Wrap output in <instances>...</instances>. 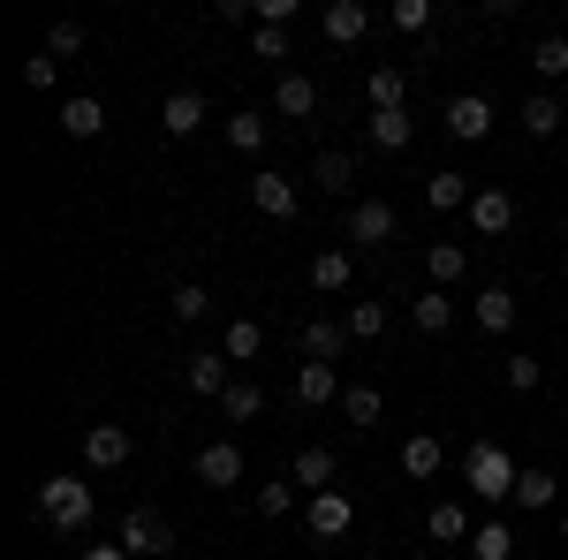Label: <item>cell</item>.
Returning <instances> with one entry per match:
<instances>
[{"mask_svg":"<svg viewBox=\"0 0 568 560\" xmlns=\"http://www.w3.org/2000/svg\"><path fill=\"white\" fill-rule=\"evenodd\" d=\"M554 500H561V477H554V470H524V477H516V508H524V516L554 508Z\"/></svg>","mask_w":568,"mask_h":560,"instance_id":"obj_26","label":"cell"},{"mask_svg":"<svg viewBox=\"0 0 568 560\" xmlns=\"http://www.w3.org/2000/svg\"><path fill=\"white\" fill-rule=\"evenodd\" d=\"M265 136H273L265 114H227V144H235V152H265Z\"/></svg>","mask_w":568,"mask_h":560,"instance_id":"obj_34","label":"cell"},{"mask_svg":"<svg viewBox=\"0 0 568 560\" xmlns=\"http://www.w3.org/2000/svg\"><path fill=\"white\" fill-rule=\"evenodd\" d=\"M470 318H478L485 334H508V326H516V296H508V288H478Z\"/></svg>","mask_w":568,"mask_h":560,"instance_id":"obj_25","label":"cell"},{"mask_svg":"<svg viewBox=\"0 0 568 560\" xmlns=\"http://www.w3.org/2000/svg\"><path fill=\"white\" fill-rule=\"evenodd\" d=\"M530 69L538 77H568V39H538L530 45Z\"/></svg>","mask_w":568,"mask_h":560,"instance_id":"obj_41","label":"cell"},{"mask_svg":"<svg viewBox=\"0 0 568 560\" xmlns=\"http://www.w3.org/2000/svg\"><path fill=\"white\" fill-rule=\"evenodd\" d=\"M334 447H304L296 462H288V477H296V492H334Z\"/></svg>","mask_w":568,"mask_h":560,"instance_id":"obj_17","label":"cell"},{"mask_svg":"<svg viewBox=\"0 0 568 560\" xmlns=\"http://www.w3.org/2000/svg\"><path fill=\"white\" fill-rule=\"evenodd\" d=\"M561 122H568L561 99H546V91H538V99H524V130L530 136H561Z\"/></svg>","mask_w":568,"mask_h":560,"instance_id":"obj_33","label":"cell"},{"mask_svg":"<svg viewBox=\"0 0 568 560\" xmlns=\"http://www.w3.org/2000/svg\"><path fill=\"white\" fill-rule=\"evenodd\" d=\"M296 401H304V409L342 401V371H334V364H296Z\"/></svg>","mask_w":568,"mask_h":560,"instance_id":"obj_16","label":"cell"},{"mask_svg":"<svg viewBox=\"0 0 568 560\" xmlns=\"http://www.w3.org/2000/svg\"><path fill=\"white\" fill-rule=\"evenodd\" d=\"M463 477H470V492L478 500H516V455L500 447V439H470V455H463Z\"/></svg>","mask_w":568,"mask_h":560,"instance_id":"obj_1","label":"cell"},{"mask_svg":"<svg viewBox=\"0 0 568 560\" xmlns=\"http://www.w3.org/2000/svg\"><path fill=\"white\" fill-rule=\"evenodd\" d=\"M251 53H258V61H288V31H251Z\"/></svg>","mask_w":568,"mask_h":560,"instance_id":"obj_44","label":"cell"},{"mask_svg":"<svg viewBox=\"0 0 568 560\" xmlns=\"http://www.w3.org/2000/svg\"><path fill=\"white\" fill-rule=\"evenodd\" d=\"M251 16H258L265 31H288V23H296V0H258Z\"/></svg>","mask_w":568,"mask_h":560,"instance_id":"obj_45","label":"cell"},{"mask_svg":"<svg viewBox=\"0 0 568 560\" xmlns=\"http://www.w3.org/2000/svg\"><path fill=\"white\" fill-rule=\"evenodd\" d=\"M77 560H130V553H122V546H84Z\"/></svg>","mask_w":568,"mask_h":560,"instance_id":"obj_46","label":"cell"},{"mask_svg":"<svg viewBox=\"0 0 568 560\" xmlns=\"http://www.w3.org/2000/svg\"><path fill=\"white\" fill-rule=\"evenodd\" d=\"M168 318H175V326H197V318H213V296H205L197 281H175V288H168Z\"/></svg>","mask_w":568,"mask_h":560,"instance_id":"obj_29","label":"cell"},{"mask_svg":"<svg viewBox=\"0 0 568 560\" xmlns=\"http://www.w3.org/2000/svg\"><path fill=\"white\" fill-rule=\"evenodd\" d=\"M197 485H243V447L235 439H213V447H197Z\"/></svg>","mask_w":568,"mask_h":560,"instance_id":"obj_11","label":"cell"},{"mask_svg":"<svg viewBox=\"0 0 568 560\" xmlns=\"http://www.w3.org/2000/svg\"><path fill=\"white\" fill-rule=\"evenodd\" d=\"M160 130H168V136H197V130H205V91H168Z\"/></svg>","mask_w":568,"mask_h":560,"instance_id":"obj_15","label":"cell"},{"mask_svg":"<svg viewBox=\"0 0 568 560\" xmlns=\"http://www.w3.org/2000/svg\"><path fill=\"white\" fill-rule=\"evenodd\" d=\"M304 522H311V538H349V522H356V500H349V492H311Z\"/></svg>","mask_w":568,"mask_h":560,"instance_id":"obj_7","label":"cell"},{"mask_svg":"<svg viewBox=\"0 0 568 560\" xmlns=\"http://www.w3.org/2000/svg\"><path fill=\"white\" fill-rule=\"evenodd\" d=\"M273 114H281V122H311V114H318V84H311L304 69H281V84H273Z\"/></svg>","mask_w":568,"mask_h":560,"instance_id":"obj_8","label":"cell"},{"mask_svg":"<svg viewBox=\"0 0 568 560\" xmlns=\"http://www.w3.org/2000/svg\"><path fill=\"white\" fill-rule=\"evenodd\" d=\"M425 273H433V288H455V281L470 273V251H463V243H433V251H425Z\"/></svg>","mask_w":568,"mask_h":560,"instance_id":"obj_28","label":"cell"},{"mask_svg":"<svg viewBox=\"0 0 568 560\" xmlns=\"http://www.w3.org/2000/svg\"><path fill=\"white\" fill-rule=\"evenodd\" d=\"M91 508H99V492H91L84 477H45L39 485V516L53 530H91Z\"/></svg>","mask_w":568,"mask_h":560,"instance_id":"obj_2","label":"cell"},{"mask_svg":"<svg viewBox=\"0 0 568 560\" xmlns=\"http://www.w3.org/2000/svg\"><path fill=\"white\" fill-rule=\"evenodd\" d=\"M364 136H372L379 152H409L417 122H409V106H394V114H372V122H364Z\"/></svg>","mask_w":568,"mask_h":560,"instance_id":"obj_23","label":"cell"},{"mask_svg":"<svg viewBox=\"0 0 568 560\" xmlns=\"http://www.w3.org/2000/svg\"><path fill=\"white\" fill-rule=\"evenodd\" d=\"M439 462H447L439 431H409V439H402V477H409V485H425V477H439Z\"/></svg>","mask_w":568,"mask_h":560,"instance_id":"obj_12","label":"cell"},{"mask_svg":"<svg viewBox=\"0 0 568 560\" xmlns=\"http://www.w3.org/2000/svg\"><path fill=\"white\" fill-rule=\"evenodd\" d=\"M251 508H258L265 522H281L288 508H296V477H281V485H258V492H251Z\"/></svg>","mask_w":568,"mask_h":560,"instance_id":"obj_37","label":"cell"},{"mask_svg":"<svg viewBox=\"0 0 568 560\" xmlns=\"http://www.w3.org/2000/svg\"><path fill=\"white\" fill-rule=\"evenodd\" d=\"M45 53H53V61H69V53H84V23H77V16H61V23L45 31Z\"/></svg>","mask_w":568,"mask_h":560,"instance_id":"obj_40","label":"cell"},{"mask_svg":"<svg viewBox=\"0 0 568 560\" xmlns=\"http://www.w3.org/2000/svg\"><path fill=\"white\" fill-rule=\"evenodd\" d=\"M561 235H568V213H561Z\"/></svg>","mask_w":568,"mask_h":560,"instance_id":"obj_47","label":"cell"},{"mask_svg":"<svg viewBox=\"0 0 568 560\" xmlns=\"http://www.w3.org/2000/svg\"><path fill=\"white\" fill-rule=\"evenodd\" d=\"M364 99H372V114H394V106L409 99V77L387 61V69H372V77H364Z\"/></svg>","mask_w":568,"mask_h":560,"instance_id":"obj_24","label":"cell"},{"mask_svg":"<svg viewBox=\"0 0 568 560\" xmlns=\"http://www.w3.org/2000/svg\"><path fill=\"white\" fill-rule=\"evenodd\" d=\"M311 182H318V190H334V197H349L356 160H349V152H318V160H311Z\"/></svg>","mask_w":568,"mask_h":560,"instance_id":"obj_30","label":"cell"},{"mask_svg":"<svg viewBox=\"0 0 568 560\" xmlns=\"http://www.w3.org/2000/svg\"><path fill=\"white\" fill-rule=\"evenodd\" d=\"M53 77H61L53 53H31V61H23V84H31V91H53Z\"/></svg>","mask_w":568,"mask_h":560,"instance_id":"obj_43","label":"cell"},{"mask_svg":"<svg viewBox=\"0 0 568 560\" xmlns=\"http://www.w3.org/2000/svg\"><path fill=\"white\" fill-rule=\"evenodd\" d=\"M342 409H349V425H356V431H372L387 401H379V387H342Z\"/></svg>","mask_w":568,"mask_h":560,"instance_id":"obj_35","label":"cell"},{"mask_svg":"<svg viewBox=\"0 0 568 560\" xmlns=\"http://www.w3.org/2000/svg\"><path fill=\"white\" fill-rule=\"evenodd\" d=\"M318 23H326V39H334V45H356L364 31H372V8H364V0H334Z\"/></svg>","mask_w":568,"mask_h":560,"instance_id":"obj_18","label":"cell"},{"mask_svg":"<svg viewBox=\"0 0 568 560\" xmlns=\"http://www.w3.org/2000/svg\"><path fill=\"white\" fill-rule=\"evenodd\" d=\"M409 326H417V334H447V326H455V296H447V288H425V296L409 303Z\"/></svg>","mask_w":568,"mask_h":560,"instance_id":"obj_22","label":"cell"},{"mask_svg":"<svg viewBox=\"0 0 568 560\" xmlns=\"http://www.w3.org/2000/svg\"><path fill=\"white\" fill-rule=\"evenodd\" d=\"M251 205H258L265 220H296L304 213V190H296V182H288V174H251Z\"/></svg>","mask_w":568,"mask_h":560,"instance_id":"obj_5","label":"cell"},{"mask_svg":"<svg viewBox=\"0 0 568 560\" xmlns=\"http://www.w3.org/2000/svg\"><path fill=\"white\" fill-rule=\"evenodd\" d=\"M394 235H402V213H394L387 197L349 205V251H379V243H394Z\"/></svg>","mask_w":568,"mask_h":560,"instance_id":"obj_4","label":"cell"},{"mask_svg":"<svg viewBox=\"0 0 568 560\" xmlns=\"http://www.w3.org/2000/svg\"><path fill=\"white\" fill-rule=\"evenodd\" d=\"M387 23L402 31V39H417V31H433V0H394Z\"/></svg>","mask_w":568,"mask_h":560,"instance_id":"obj_39","label":"cell"},{"mask_svg":"<svg viewBox=\"0 0 568 560\" xmlns=\"http://www.w3.org/2000/svg\"><path fill=\"white\" fill-rule=\"evenodd\" d=\"M61 136H77V144H91V136H106V106H99V99H69V106H61Z\"/></svg>","mask_w":568,"mask_h":560,"instance_id":"obj_19","label":"cell"},{"mask_svg":"<svg viewBox=\"0 0 568 560\" xmlns=\"http://www.w3.org/2000/svg\"><path fill=\"white\" fill-rule=\"evenodd\" d=\"M296 342H304V364H334V356L349 348V326H342V318H304Z\"/></svg>","mask_w":568,"mask_h":560,"instance_id":"obj_14","label":"cell"},{"mask_svg":"<svg viewBox=\"0 0 568 560\" xmlns=\"http://www.w3.org/2000/svg\"><path fill=\"white\" fill-rule=\"evenodd\" d=\"M447 136H463V144H485V136H493V106H485L478 91L447 99Z\"/></svg>","mask_w":568,"mask_h":560,"instance_id":"obj_9","label":"cell"},{"mask_svg":"<svg viewBox=\"0 0 568 560\" xmlns=\"http://www.w3.org/2000/svg\"><path fill=\"white\" fill-rule=\"evenodd\" d=\"M470 560H516V530L508 522H478L470 530Z\"/></svg>","mask_w":568,"mask_h":560,"instance_id":"obj_32","label":"cell"},{"mask_svg":"<svg viewBox=\"0 0 568 560\" xmlns=\"http://www.w3.org/2000/svg\"><path fill=\"white\" fill-rule=\"evenodd\" d=\"M227 364H258V348H265V326L258 318H227Z\"/></svg>","mask_w":568,"mask_h":560,"instance_id":"obj_31","label":"cell"},{"mask_svg":"<svg viewBox=\"0 0 568 560\" xmlns=\"http://www.w3.org/2000/svg\"><path fill=\"white\" fill-rule=\"evenodd\" d=\"M114 546L130 560H152V553H175V522L160 516V508H130L122 530H114Z\"/></svg>","mask_w":568,"mask_h":560,"instance_id":"obj_3","label":"cell"},{"mask_svg":"<svg viewBox=\"0 0 568 560\" xmlns=\"http://www.w3.org/2000/svg\"><path fill=\"white\" fill-rule=\"evenodd\" d=\"M470 227H478V235H508V227H516V197H508L500 182L478 190V197H470Z\"/></svg>","mask_w":568,"mask_h":560,"instance_id":"obj_13","label":"cell"},{"mask_svg":"<svg viewBox=\"0 0 568 560\" xmlns=\"http://www.w3.org/2000/svg\"><path fill=\"white\" fill-rule=\"evenodd\" d=\"M425 530H433L439 546H463V538H470V508H463V500H433Z\"/></svg>","mask_w":568,"mask_h":560,"instance_id":"obj_27","label":"cell"},{"mask_svg":"<svg viewBox=\"0 0 568 560\" xmlns=\"http://www.w3.org/2000/svg\"><path fill=\"white\" fill-rule=\"evenodd\" d=\"M182 379H190V394H227L235 379H227V348H197V356H182Z\"/></svg>","mask_w":568,"mask_h":560,"instance_id":"obj_10","label":"cell"},{"mask_svg":"<svg viewBox=\"0 0 568 560\" xmlns=\"http://www.w3.org/2000/svg\"><path fill=\"white\" fill-rule=\"evenodd\" d=\"M500 379H508L516 394H530L538 379H546V364H538V356H508V364H500Z\"/></svg>","mask_w":568,"mask_h":560,"instance_id":"obj_42","label":"cell"},{"mask_svg":"<svg viewBox=\"0 0 568 560\" xmlns=\"http://www.w3.org/2000/svg\"><path fill=\"white\" fill-rule=\"evenodd\" d=\"M220 409H227L235 425H251V417H258V409H265V387H251V379H235V387L220 394Z\"/></svg>","mask_w":568,"mask_h":560,"instance_id":"obj_38","label":"cell"},{"mask_svg":"<svg viewBox=\"0 0 568 560\" xmlns=\"http://www.w3.org/2000/svg\"><path fill=\"white\" fill-rule=\"evenodd\" d=\"M349 273H356V251H318V258H311V288H318V296H342Z\"/></svg>","mask_w":568,"mask_h":560,"instance_id":"obj_21","label":"cell"},{"mask_svg":"<svg viewBox=\"0 0 568 560\" xmlns=\"http://www.w3.org/2000/svg\"><path fill=\"white\" fill-rule=\"evenodd\" d=\"M470 197H478V190H470V182H463V174H455V167L425 174V205H433V213H463Z\"/></svg>","mask_w":568,"mask_h":560,"instance_id":"obj_20","label":"cell"},{"mask_svg":"<svg viewBox=\"0 0 568 560\" xmlns=\"http://www.w3.org/2000/svg\"><path fill=\"white\" fill-rule=\"evenodd\" d=\"M342 326H349V342H379V334H387V303H349Z\"/></svg>","mask_w":568,"mask_h":560,"instance_id":"obj_36","label":"cell"},{"mask_svg":"<svg viewBox=\"0 0 568 560\" xmlns=\"http://www.w3.org/2000/svg\"><path fill=\"white\" fill-rule=\"evenodd\" d=\"M130 455H136L130 425H91V431H84V462H91V470H122Z\"/></svg>","mask_w":568,"mask_h":560,"instance_id":"obj_6","label":"cell"}]
</instances>
